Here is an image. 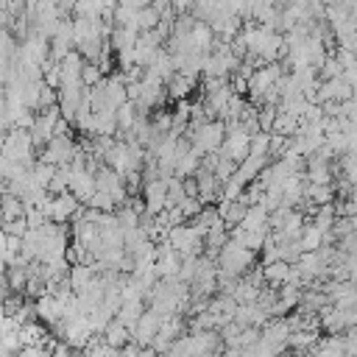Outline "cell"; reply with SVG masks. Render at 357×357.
<instances>
[{"instance_id":"obj_3","label":"cell","mask_w":357,"mask_h":357,"mask_svg":"<svg viewBox=\"0 0 357 357\" xmlns=\"http://www.w3.org/2000/svg\"><path fill=\"white\" fill-rule=\"evenodd\" d=\"M165 240H167L178 254H192V257H198V254L204 251V234H201L190 220H181V223L170 226L167 234H165Z\"/></svg>"},{"instance_id":"obj_17","label":"cell","mask_w":357,"mask_h":357,"mask_svg":"<svg viewBox=\"0 0 357 357\" xmlns=\"http://www.w3.org/2000/svg\"><path fill=\"white\" fill-rule=\"evenodd\" d=\"M0 229H3L6 234H17V237H22V234H25V229H28V223H25V215H20V218H11V220H0Z\"/></svg>"},{"instance_id":"obj_10","label":"cell","mask_w":357,"mask_h":357,"mask_svg":"<svg viewBox=\"0 0 357 357\" xmlns=\"http://www.w3.org/2000/svg\"><path fill=\"white\" fill-rule=\"evenodd\" d=\"M304 201H310V204H329V201H335V187L332 184L307 181L304 184Z\"/></svg>"},{"instance_id":"obj_14","label":"cell","mask_w":357,"mask_h":357,"mask_svg":"<svg viewBox=\"0 0 357 357\" xmlns=\"http://www.w3.org/2000/svg\"><path fill=\"white\" fill-rule=\"evenodd\" d=\"M243 215H245V204H243L240 198H234V201H229V206L223 209L220 220H223V226L229 229V226H237V223L243 220Z\"/></svg>"},{"instance_id":"obj_16","label":"cell","mask_w":357,"mask_h":357,"mask_svg":"<svg viewBox=\"0 0 357 357\" xmlns=\"http://www.w3.org/2000/svg\"><path fill=\"white\" fill-rule=\"evenodd\" d=\"M100 78H103L100 67H98L95 61H84V67H81V84H84V86H92V84H98Z\"/></svg>"},{"instance_id":"obj_11","label":"cell","mask_w":357,"mask_h":357,"mask_svg":"<svg viewBox=\"0 0 357 357\" xmlns=\"http://www.w3.org/2000/svg\"><path fill=\"white\" fill-rule=\"evenodd\" d=\"M100 335H103V340H106L109 346L120 349V346H123V343L131 337V329H128V326H123L117 318H112V321L103 326V332H100Z\"/></svg>"},{"instance_id":"obj_18","label":"cell","mask_w":357,"mask_h":357,"mask_svg":"<svg viewBox=\"0 0 357 357\" xmlns=\"http://www.w3.org/2000/svg\"><path fill=\"white\" fill-rule=\"evenodd\" d=\"M181 187H184V195H198V181H195V176H184V178H181Z\"/></svg>"},{"instance_id":"obj_6","label":"cell","mask_w":357,"mask_h":357,"mask_svg":"<svg viewBox=\"0 0 357 357\" xmlns=\"http://www.w3.org/2000/svg\"><path fill=\"white\" fill-rule=\"evenodd\" d=\"M259 271H262V279H265V284H271V287H279L282 282H287V271H290V262H284V259H271V262H262V265H259Z\"/></svg>"},{"instance_id":"obj_19","label":"cell","mask_w":357,"mask_h":357,"mask_svg":"<svg viewBox=\"0 0 357 357\" xmlns=\"http://www.w3.org/2000/svg\"><path fill=\"white\" fill-rule=\"evenodd\" d=\"M190 6H192V0H170V8H173L176 14H181V11H190Z\"/></svg>"},{"instance_id":"obj_5","label":"cell","mask_w":357,"mask_h":357,"mask_svg":"<svg viewBox=\"0 0 357 357\" xmlns=\"http://www.w3.org/2000/svg\"><path fill=\"white\" fill-rule=\"evenodd\" d=\"M70 167V165H67ZM67 190L84 204L92 192H95V176L89 167H70V176H67Z\"/></svg>"},{"instance_id":"obj_9","label":"cell","mask_w":357,"mask_h":357,"mask_svg":"<svg viewBox=\"0 0 357 357\" xmlns=\"http://www.w3.org/2000/svg\"><path fill=\"white\" fill-rule=\"evenodd\" d=\"M296 243H298L301 251H315L318 245H324V231H321L315 223H307V220H304V226H301Z\"/></svg>"},{"instance_id":"obj_8","label":"cell","mask_w":357,"mask_h":357,"mask_svg":"<svg viewBox=\"0 0 357 357\" xmlns=\"http://www.w3.org/2000/svg\"><path fill=\"white\" fill-rule=\"evenodd\" d=\"M237 226L268 231V229H271V226H268V209H265L262 204H248V206H245V215H243V220H240Z\"/></svg>"},{"instance_id":"obj_7","label":"cell","mask_w":357,"mask_h":357,"mask_svg":"<svg viewBox=\"0 0 357 357\" xmlns=\"http://www.w3.org/2000/svg\"><path fill=\"white\" fill-rule=\"evenodd\" d=\"M142 310H145V301L142 298H126V301H120V307H117V312H114V318L123 324V326H134L137 324V318L142 315Z\"/></svg>"},{"instance_id":"obj_15","label":"cell","mask_w":357,"mask_h":357,"mask_svg":"<svg viewBox=\"0 0 357 357\" xmlns=\"http://www.w3.org/2000/svg\"><path fill=\"white\" fill-rule=\"evenodd\" d=\"M84 206H92V209H100V212H114V201H112V195L103 192V190H95V192L84 201Z\"/></svg>"},{"instance_id":"obj_1","label":"cell","mask_w":357,"mask_h":357,"mask_svg":"<svg viewBox=\"0 0 357 357\" xmlns=\"http://www.w3.org/2000/svg\"><path fill=\"white\" fill-rule=\"evenodd\" d=\"M254 262H257V251H251L245 245H237L229 237H226V243L220 245V251L215 257V268L223 276H243Z\"/></svg>"},{"instance_id":"obj_2","label":"cell","mask_w":357,"mask_h":357,"mask_svg":"<svg viewBox=\"0 0 357 357\" xmlns=\"http://www.w3.org/2000/svg\"><path fill=\"white\" fill-rule=\"evenodd\" d=\"M0 156L8 159V162H20V165L31 167L33 159H36V148H33V142H31L28 128L11 126L8 131H3V139H0Z\"/></svg>"},{"instance_id":"obj_12","label":"cell","mask_w":357,"mask_h":357,"mask_svg":"<svg viewBox=\"0 0 357 357\" xmlns=\"http://www.w3.org/2000/svg\"><path fill=\"white\" fill-rule=\"evenodd\" d=\"M134 22H137V31H151L159 22V11L153 6H139L134 8Z\"/></svg>"},{"instance_id":"obj_13","label":"cell","mask_w":357,"mask_h":357,"mask_svg":"<svg viewBox=\"0 0 357 357\" xmlns=\"http://www.w3.org/2000/svg\"><path fill=\"white\" fill-rule=\"evenodd\" d=\"M296 128H298V117H293V114L276 109V117H273V123H271V131H276V134H287V137H290Z\"/></svg>"},{"instance_id":"obj_4","label":"cell","mask_w":357,"mask_h":357,"mask_svg":"<svg viewBox=\"0 0 357 357\" xmlns=\"http://www.w3.org/2000/svg\"><path fill=\"white\" fill-rule=\"evenodd\" d=\"M159 324H162V315H159L156 310L145 307V310H142V315L137 318V324L131 326V340H134V343H139V346H151V340H153V335H156Z\"/></svg>"}]
</instances>
